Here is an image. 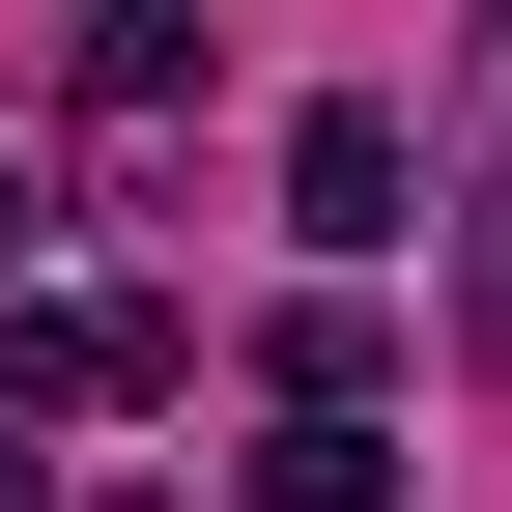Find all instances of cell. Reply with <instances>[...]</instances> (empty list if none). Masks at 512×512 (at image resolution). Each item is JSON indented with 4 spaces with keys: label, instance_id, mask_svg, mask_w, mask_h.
I'll list each match as a JSON object with an SVG mask.
<instances>
[{
    "label": "cell",
    "instance_id": "cell-1",
    "mask_svg": "<svg viewBox=\"0 0 512 512\" xmlns=\"http://www.w3.org/2000/svg\"><path fill=\"white\" fill-rule=\"evenodd\" d=\"M57 399H171V313H114V285L0 313V427H57Z\"/></svg>",
    "mask_w": 512,
    "mask_h": 512
},
{
    "label": "cell",
    "instance_id": "cell-2",
    "mask_svg": "<svg viewBox=\"0 0 512 512\" xmlns=\"http://www.w3.org/2000/svg\"><path fill=\"white\" fill-rule=\"evenodd\" d=\"M456 342H512V29L456 57Z\"/></svg>",
    "mask_w": 512,
    "mask_h": 512
},
{
    "label": "cell",
    "instance_id": "cell-3",
    "mask_svg": "<svg viewBox=\"0 0 512 512\" xmlns=\"http://www.w3.org/2000/svg\"><path fill=\"white\" fill-rule=\"evenodd\" d=\"M285 228L313 256H399V114H285Z\"/></svg>",
    "mask_w": 512,
    "mask_h": 512
},
{
    "label": "cell",
    "instance_id": "cell-4",
    "mask_svg": "<svg viewBox=\"0 0 512 512\" xmlns=\"http://www.w3.org/2000/svg\"><path fill=\"white\" fill-rule=\"evenodd\" d=\"M256 512H399V427H256Z\"/></svg>",
    "mask_w": 512,
    "mask_h": 512
},
{
    "label": "cell",
    "instance_id": "cell-5",
    "mask_svg": "<svg viewBox=\"0 0 512 512\" xmlns=\"http://www.w3.org/2000/svg\"><path fill=\"white\" fill-rule=\"evenodd\" d=\"M29 256H57V171H29V143H0V285H29Z\"/></svg>",
    "mask_w": 512,
    "mask_h": 512
},
{
    "label": "cell",
    "instance_id": "cell-6",
    "mask_svg": "<svg viewBox=\"0 0 512 512\" xmlns=\"http://www.w3.org/2000/svg\"><path fill=\"white\" fill-rule=\"evenodd\" d=\"M0 512H57V456H29V427H0Z\"/></svg>",
    "mask_w": 512,
    "mask_h": 512
}]
</instances>
